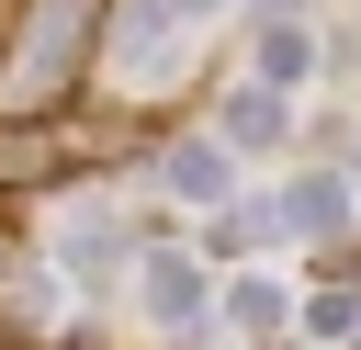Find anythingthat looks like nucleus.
<instances>
[{
  "mask_svg": "<svg viewBox=\"0 0 361 350\" xmlns=\"http://www.w3.org/2000/svg\"><path fill=\"white\" fill-rule=\"evenodd\" d=\"M68 45H79V0H56V11L34 23V45H23V90H56V68H68Z\"/></svg>",
  "mask_w": 361,
  "mask_h": 350,
  "instance_id": "f257e3e1",
  "label": "nucleus"
},
{
  "mask_svg": "<svg viewBox=\"0 0 361 350\" xmlns=\"http://www.w3.org/2000/svg\"><path fill=\"white\" fill-rule=\"evenodd\" d=\"M169 181H180V192H226V158H203V147H192V158H169Z\"/></svg>",
  "mask_w": 361,
  "mask_h": 350,
  "instance_id": "f03ea898",
  "label": "nucleus"
},
{
  "mask_svg": "<svg viewBox=\"0 0 361 350\" xmlns=\"http://www.w3.org/2000/svg\"><path fill=\"white\" fill-rule=\"evenodd\" d=\"M169 11H214V0H147V11H135V34H124V56H147V34H158Z\"/></svg>",
  "mask_w": 361,
  "mask_h": 350,
  "instance_id": "7ed1b4c3",
  "label": "nucleus"
}]
</instances>
